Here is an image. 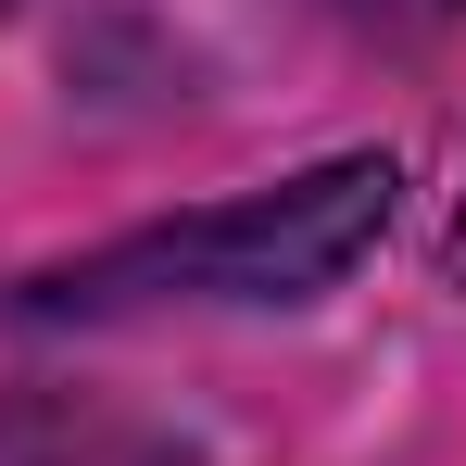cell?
I'll return each instance as SVG.
<instances>
[{"label": "cell", "instance_id": "1", "mask_svg": "<svg viewBox=\"0 0 466 466\" xmlns=\"http://www.w3.org/2000/svg\"><path fill=\"white\" fill-rule=\"evenodd\" d=\"M390 152L315 164L290 189H252V202H215V215H177V228H139L114 252L64 265L38 315H152V303H315L340 290L390 228Z\"/></svg>", "mask_w": 466, "mask_h": 466}, {"label": "cell", "instance_id": "2", "mask_svg": "<svg viewBox=\"0 0 466 466\" xmlns=\"http://www.w3.org/2000/svg\"><path fill=\"white\" fill-rule=\"evenodd\" d=\"M454 265H466V215H454Z\"/></svg>", "mask_w": 466, "mask_h": 466}, {"label": "cell", "instance_id": "3", "mask_svg": "<svg viewBox=\"0 0 466 466\" xmlns=\"http://www.w3.org/2000/svg\"><path fill=\"white\" fill-rule=\"evenodd\" d=\"M416 13H454V0H416Z\"/></svg>", "mask_w": 466, "mask_h": 466}]
</instances>
